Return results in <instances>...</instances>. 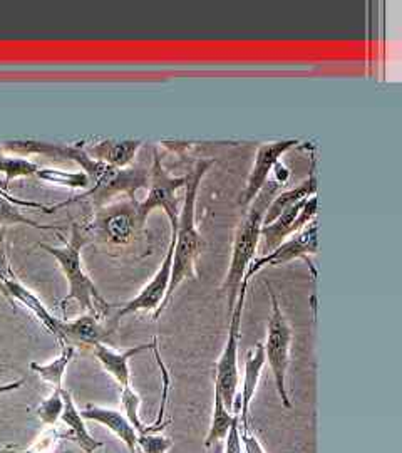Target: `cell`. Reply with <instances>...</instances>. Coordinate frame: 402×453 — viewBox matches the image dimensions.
Masks as SVG:
<instances>
[{"label":"cell","instance_id":"31","mask_svg":"<svg viewBox=\"0 0 402 453\" xmlns=\"http://www.w3.org/2000/svg\"><path fill=\"white\" fill-rule=\"evenodd\" d=\"M241 447L245 453H265L262 443L258 441L257 435L252 434L250 428H241L240 425Z\"/></svg>","mask_w":402,"mask_h":453},{"label":"cell","instance_id":"27","mask_svg":"<svg viewBox=\"0 0 402 453\" xmlns=\"http://www.w3.org/2000/svg\"><path fill=\"white\" fill-rule=\"evenodd\" d=\"M121 403L125 408V415L128 418L129 423L134 426V430L138 432V435H141L146 432V425L140 418V406H141V396L133 389L129 388L121 389Z\"/></svg>","mask_w":402,"mask_h":453},{"label":"cell","instance_id":"19","mask_svg":"<svg viewBox=\"0 0 402 453\" xmlns=\"http://www.w3.org/2000/svg\"><path fill=\"white\" fill-rule=\"evenodd\" d=\"M315 194H317V175H315V162H312L310 173L306 181H302L295 188H290L287 192L274 196V200L269 205V211L265 213L263 226L272 224L278 215H282L292 205H295L306 198H310V196H315Z\"/></svg>","mask_w":402,"mask_h":453},{"label":"cell","instance_id":"34","mask_svg":"<svg viewBox=\"0 0 402 453\" xmlns=\"http://www.w3.org/2000/svg\"><path fill=\"white\" fill-rule=\"evenodd\" d=\"M0 453H5V452H0Z\"/></svg>","mask_w":402,"mask_h":453},{"label":"cell","instance_id":"32","mask_svg":"<svg viewBox=\"0 0 402 453\" xmlns=\"http://www.w3.org/2000/svg\"><path fill=\"white\" fill-rule=\"evenodd\" d=\"M216 453H224V450H222V447H216Z\"/></svg>","mask_w":402,"mask_h":453},{"label":"cell","instance_id":"23","mask_svg":"<svg viewBox=\"0 0 402 453\" xmlns=\"http://www.w3.org/2000/svg\"><path fill=\"white\" fill-rule=\"evenodd\" d=\"M37 179L42 181H48L52 185H59V187H67V188H74V190H89L91 188V180L80 170V172H64V170H54V168H39Z\"/></svg>","mask_w":402,"mask_h":453},{"label":"cell","instance_id":"26","mask_svg":"<svg viewBox=\"0 0 402 453\" xmlns=\"http://www.w3.org/2000/svg\"><path fill=\"white\" fill-rule=\"evenodd\" d=\"M63 389H52L50 396L46 398L41 405L37 406V418L42 421L44 425H56L57 420L61 418L63 415V410H64V400H63Z\"/></svg>","mask_w":402,"mask_h":453},{"label":"cell","instance_id":"16","mask_svg":"<svg viewBox=\"0 0 402 453\" xmlns=\"http://www.w3.org/2000/svg\"><path fill=\"white\" fill-rule=\"evenodd\" d=\"M113 331L114 326H104L95 314H84L72 321L61 319V333L65 344H71L74 341L87 346H95L108 340Z\"/></svg>","mask_w":402,"mask_h":453},{"label":"cell","instance_id":"2","mask_svg":"<svg viewBox=\"0 0 402 453\" xmlns=\"http://www.w3.org/2000/svg\"><path fill=\"white\" fill-rule=\"evenodd\" d=\"M213 160H200L196 162L192 172L186 175L185 183V196L183 205L178 215L177 237H175V252H173V265H171V279L170 288L164 296V301L160 309L153 314L155 321H158L161 312L170 304L178 288L186 280L196 277V260L203 250V237L196 228V198L200 185L213 166Z\"/></svg>","mask_w":402,"mask_h":453},{"label":"cell","instance_id":"13","mask_svg":"<svg viewBox=\"0 0 402 453\" xmlns=\"http://www.w3.org/2000/svg\"><path fill=\"white\" fill-rule=\"evenodd\" d=\"M156 346H158V340H153L151 342L128 348L125 351H114L111 348H108L104 342H99V344L93 346V353H95L97 361L101 363V366L104 368V372L111 374L114 380L118 381V385L123 389L131 387L129 361L140 353L155 349Z\"/></svg>","mask_w":402,"mask_h":453},{"label":"cell","instance_id":"17","mask_svg":"<svg viewBox=\"0 0 402 453\" xmlns=\"http://www.w3.org/2000/svg\"><path fill=\"white\" fill-rule=\"evenodd\" d=\"M265 351H263V342H257L255 348H252L247 357H245V376H243V388L240 396V425L241 428H250L248 423V411H250V403L255 396L258 381L262 376V370L265 366Z\"/></svg>","mask_w":402,"mask_h":453},{"label":"cell","instance_id":"4","mask_svg":"<svg viewBox=\"0 0 402 453\" xmlns=\"http://www.w3.org/2000/svg\"><path fill=\"white\" fill-rule=\"evenodd\" d=\"M86 242V230L80 224H72L71 237L63 247H52L48 243H41V247L57 260L69 284V294L63 299L61 308L64 309L69 301H78L80 308L87 311V314H95L102 319L111 314L113 306L97 291L95 282L82 267V247Z\"/></svg>","mask_w":402,"mask_h":453},{"label":"cell","instance_id":"9","mask_svg":"<svg viewBox=\"0 0 402 453\" xmlns=\"http://www.w3.org/2000/svg\"><path fill=\"white\" fill-rule=\"evenodd\" d=\"M178 226V224H177ZM177 226H171V239L168 250L164 254V259L161 262L160 269L156 274L151 277V280L146 284L141 292L128 301L121 309H118L113 319L118 323L121 318H126L129 314L136 312H156L160 309L164 296L170 288L171 279V265H173V252H175V237H177Z\"/></svg>","mask_w":402,"mask_h":453},{"label":"cell","instance_id":"5","mask_svg":"<svg viewBox=\"0 0 402 453\" xmlns=\"http://www.w3.org/2000/svg\"><path fill=\"white\" fill-rule=\"evenodd\" d=\"M247 289H248V280H243L235 308L230 312V326H228L225 348L216 363L215 391L222 396L224 405L230 411H233L235 398L239 395V385H240L239 344H240L241 316H243V306H245V299H247Z\"/></svg>","mask_w":402,"mask_h":453},{"label":"cell","instance_id":"1","mask_svg":"<svg viewBox=\"0 0 402 453\" xmlns=\"http://www.w3.org/2000/svg\"><path fill=\"white\" fill-rule=\"evenodd\" d=\"M4 148L24 158L31 155H39L52 160L56 158L80 165L82 172L91 180V188L76 195L72 200L56 205L57 211L86 198L93 200L95 205L101 207L118 194H126L129 200H134V195L143 188H148L149 185V173L146 168H114L110 165L96 162L87 157L82 143L61 145L41 140H9L4 143Z\"/></svg>","mask_w":402,"mask_h":453},{"label":"cell","instance_id":"25","mask_svg":"<svg viewBox=\"0 0 402 453\" xmlns=\"http://www.w3.org/2000/svg\"><path fill=\"white\" fill-rule=\"evenodd\" d=\"M27 226L37 230H59L57 226H39L37 222H34L33 219L26 217L20 211V207L0 196V226Z\"/></svg>","mask_w":402,"mask_h":453},{"label":"cell","instance_id":"7","mask_svg":"<svg viewBox=\"0 0 402 453\" xmlns=\"http://www.w3.org/2000/svg\"><path fill=\"white\" fill-rule=\"evenodd\" d=\"M186 177H171L161 163L158 151L153 153V166L149 170L148 195L143 202H138V217L141 226H145L148 215L156 209L166 213L171 226H177L179 215L178 190L185 188Z\"/></svg>","mask_w":402,"mask_h":453},{"label":"cell","instance_id":"8","mask_svg":"<svg viewBox=\"0 0 402 453\" xmlns=\"http://www.w3.org/2000/svg\"><path fill=\"white\" fill-rule=\"evenodd\" d=\"M317 222H310L306 228H302L300 232L293 234L289 237V241H284L272 252L254 259L250 264V267L247 269V274L243 280H248L258 274L262 269L265 267H278V265H285L292 260L302 259L308 264V269L312 273V277L317 279V271L312 264V257L317 254V247H319V239H317Z\"/></svg>","mask_w":402,"mask_h":453},{"label":"cell","instance_id":"6","mask_svg":"<svg viewBox=\"0 0 402 453\" xmlns=\"http://www.w3.org/2000/svg\"><path fill=\"white\" fill-rule=\"evenodd\" d=\"M269 296L272 303V316L269 319L267 326V341L263 342V351H265V363H269L272 374H274L275 387L278 391V396L282 400V405L285 408H292L289 393H287V370L290 363V346H292V329L289 323L282 312V308L278 304V299L275 296L272 288L269 286Z\"/></svg>","mask_w":402,"mask_h":453},{"label":"cell","instance_id":"33","mask_svg":"<svg viewBox=\"0 0 402 453\" xmlns=\"http://www.w3.org/2000/svg\"><path fill=\"white\" fill-rule=\"evenodd\" d=\"M136 453H141V452H140V450H138V452H136Z\"/></svg>","mask_w":402,"mask_h":453},{"label":"cell","instance_id":"20","mask_svg":"<svg viewBox=\"0 0 402 453\" xmlns=\"http://www.w3.org/2000/svg\"><path fill=\"white\" fill-rule=\"evenodd\" d=\"M63 400H64V410H63L61 420L64 421V425L69 426L71 438L80 445L82 452H96L97 449L102 447V443L87 432L84 418L80 417V411L76 408L71 391H67L65 388L63 389Z\"/></svg>","mask_w":402,"mask_h":453},{"label":"cell","instance_id":"30","mask_svg":"<svg viewBox=\"0 0 402 453\" xmlns=\"http://www.w3.org/2000/svg\"><path fill=\"white\" fill-rule=\"evenodd\" d=\"M224 453H243L240 437V411L237 413L235 421H233V425H231V428H230V432L226 435Z\"/></svg>","mask_w":402,"mask_h":453},{"label":"cell","instance_id":"18","mask_svg":"<svg viewBox=\"0 0 402 453\" xmlns=\"http://www.w3.org/2000/svg\"><path fill=\"white\" fill-rule=\"evenodd\" d=\"M5 289H7V299L11 303H20L22 306L29 309L33 312L34 316L42 323V326L48 329L49 333L59 341V344L63 346L65 344L64 338H63V333H61V319H56L50 312H49L46 306L34 296L33 292L29 291L27 288H24L17 279H12L5 284Z\"/></svg>","mask_w":402,"mask_h":453},{"label":"cell","instance_id":"29","mask_svg":"<svg viewBox=\"0 0 402 453\" xmlns=\"http://www.w3.org/2000/svg\"><path fill=\"white\" fill-rule=\"evenodd\" d=\"M4 237H5V230L2 228V230H0V292H2L4 297H7L5 284H7L9 280H12V279H17V277L16 274L12 273L11 264H9V259H7Z\"/></svg>","mask_w":402,"mask_h":453},{"label":"cell","instance_id":"12","mask_svg":"<svg viewBox=\"0 0 402 453\" xmlns=\"http://www.w3.org/2000/svg\"><path fill=\"white\" fill-rule=\"evenodd\" d=\"M297 145H299V140H280V142L265 143L258 148L252 172L247 180L245 190L241 192L240 202H239L241 207H248L257 198L260 190L269 181V177L274 173L275 166L280 163V158Z\"/></svg>","mask_w":402,"mask_h":453},{"label":"cell","instance_id":"15","mask_svg":"<svg viewBox=\"0 0 402 453\" xmlns=\"http://www.w3.org/2000/svg\"><path fill=\"white\" fill-rule=\"evenodd\" d=\"M80 417L84 420H93L104 425L108 430H111L116 437L119 438L131 453L138 452V432L129 423L125 413L118 410H108L101 406L89 405L84 411H80Z\"/></svg>","mask_w":402,"mask_h":453},{"label":"cell","instance_id":"14","mask_svg":"<svg viewBox=\"0 0 402 453\" xmlns=\"http://www.w3.org/2000/svg\"><path fill=\"white\" fill-rule=\"evenodd\" d=\"M141 146H143L141 140H131V138L126 140L108 138L91 145L82 143V148L89 158L110 165L114 168H128Z\"/></svg>","mask_w":402,"mask_h":453},{"label":"cell","instance_id":"28","mask_svg":"<svg viewBox=\"0 0 402 453\" xmlns=\"http://www.w3.org/2000/svg\"><path fill=\"white\" fill-rule=\"evenodd\" d=\"M173 447V440L160 432H143L138 437V450L141 453H168Z\"/></svg>","mask_w":402,"mask_h":453},{"label":"cell","instance_id":"22","mask_svg":"<svg viewBox=\"0 0 402 453\" xmlns=\"http://www.w3.org/2000/svg\"><path fill=\"white\" fill-rule=\"evenodd\" d=\"M74 355H76V349H74L72 344H63L61 346V355L56 357L54 361H50L48 365L33 363L31 370L39 378H42L46 383H49L52 389L64 388L63 380H64L65 368L69 366V363L72 361Z\"/></svg>","mask_w":402,"mask_h":453},{"label":"cell","instance_id":"11","mask_svg":"<svg viewBox=\"0 0 402 453\" xmlns=\"http://www.w3.org/2000/svg\"><path fill=\"white\" fill-rule=\"evenodd\" d=\"M317 215V196L306 198L278 215L272 224L262 226L263 239V256L272 252L285 239L306 228L310 222L315 220Z\"/></svg>","mask_w":402,"mask_h":453},{"label":"cell","instance_id":"21","mask_svg":"<svg viewBox=\"0 0 402 453\" xmlns=\"http://www.w3.org/2000/svg\"><path fill=\"white\" fill-rule=\"evenodd\" d=\"M235 411H230L224 402H222V396L215 391V396H213V415H211V425H209V435L205 438V447L209 449L216 443H220L222 440H225L237 413L240 411V396L237 395L235 398Z\"/></svg>","mask_w":402,"mask_h":453},{"label":"cell","instance_id":"24","mask_svg":"<svg viewBox=\"0 0 402 453\" xmlns=\"http://www.w3.org/2000/svg\"><path fill=\"white\" fill-rule=\"evenodd\" d=\"M39 172V165L24 157H0V173L5 175L2 188L7 192L9 183L17 179H31Z\"/></svg>","mask_w":402,"mask_h":453},{"label":"cell","instance_id":"10","mask_svg":"<svg viewBox=\"0 0 402 453\" xmlns=\"http://www.w3.org/2000/svg\"><path fill=\"white\" fill-rule=\"evenodd\" d=\"M141 222L138 217V202L129 200L99 211L93 222V230L106 242L126 245L133 241Z\"/></svg>","mask_w":402,"mask_h":453},{"label":"cell","instance_id":"3","mask_svg":"<svg viewBox=\"0 0 402 453\" xmlns=\"http://www.w3.org/2000/svg\"><path fill=\"white\" fill-rule=\"evenodd\" d=\"M280 187V180H269L265 187L260 190L257 198L250 203V209L247 211L245 219L241 220L237 228L233 247H231V260L230 269L226 274L224 289L228 294V311L231 312L235 308V303L240 294V286L247 274V269L255 259L258 242L262 239V226L265 213L269 211L270 202L274 200L275 192Z\"/></svg>","mask_w":402,"mask_h":453}]
</instances>
